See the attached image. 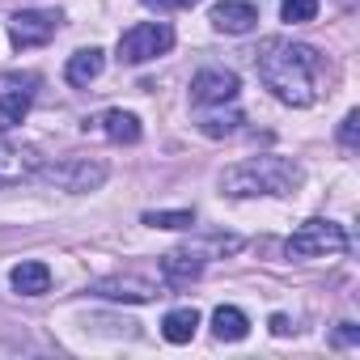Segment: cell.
<instances>
[{"label": "cell", "instance_id": "d6986e66", "mask_svg": "<svg viewBox=\"0 0 360 360\" xmlns=\"http://www.w3.org/2000/svg\"><path fill=\"white\" fill-rule=\"evenodd\" d=\"M144 225L148 229H191L195 212H187V208H161V212H144Z\"/></svg>", "mask_w": 360, "mask_h": 360}, {"label": "cell", "instance_id": "44dd1931", "mask_svg": "<svg viewBox=\"0 0 360 360\" xmlns=\"http://www.w3.org/2000/svg\"><path fill=\"white\" fill-rule=\"evenodd\" d=\"M339 140H343V148H356L360 144V115L356 110H347V119L339 123Z\"/></svg>", "mask_w": 360, "mask_h": 360}, {"label": "cell", "instance_id": "277c9868", "mask_svg": "<svg viewBox=\"0 0 360 360\" xmlns=\"http://www.w3.org/2000/svg\"><path fill=\"white\" fill-rule=\"evenodd\" d=\"M347 229L326 221V217H309L288 242H284V255L288 259H330V255H347Z\"/></svg>", "mask_w": 360, "mask_h": 360}, {"label": "cell", "instance_id": "30bf717a", "mask_svg": "<svg viewBox=\"0 0 360 360\" xmlns=\"http://www.w3.org/2000/svg\"><path fill=\"white\" fill-rule=\"evenodd\" d=\"M94 297H102V301H157L161 292H157V284L153 280H144V276H106V280H98L94 288H89Z\"/></svg>", "mask_w": 360, "mask_h": 360}, {"label": "cell", "instance_id": "8992f818", "mask_svg": "<svg viewBox=\"0 0 360 360\" xmlns=\"http://www.w3.org/2000/svg\"><path fill=\"white\" fill-rule=\"evenodd\" d=\"M56 30H60V13H56V9H22V13H13V22H9V39H13L18 51H30V47L51 43Z\"/></svg>", "mask_w": 360, "mask_h": 360}, {"label": "cell", "instance_id": "52a82bcc", "mask_svg": "<svg viewBox=\"0 0 360 360\" xmlns=\"http://www.w3.org/2000/svg\"><path fill=\"white\" fill-rule=\"evenodd\" d=\"M34 85L39 77H0V131H9L26 119L34 102Z\"/></svg>", "mask_w": 360, "mask_h": 360}, {"label": "cell", "instance_id": "8fae6325", "mask_svg": "<svg viewBox=\"0 0 360 360\" xmlns=\"http://www.w3.org/2000/svg\"><path fill=\"white\" fill-rule=\"evenodd\" d=\"M208 22L217 30H225V34H246V30H255L259 13H255V5H246V0H221V5H212Z\"/></svg>", "mask_w": 360, "mask_h": 360}, {"label": "cell", "instance_id": "5b68a950", "mask_svg": "<svg viewBox=\"0 0 360 360\" xmlns=\"http://www.w3.org/2000/svg\"><path fill=\"white\" fill-rule=\"evenodd\" d=\"M169 47H174V30L165 22H136L131 30L119 34V56L115 60L136 68V64H148V60L165 56Z\"/></svg>", "mask_w": 360, "mask_h": 360}, {"label": "cell", "instance_id": "7402d4cb", "mask_svg": "<svg viewBox=\"0 0 360 360\" xmlns=\"http://www.w3.org/2000/svg\"><path fill=\"white\" fill-rule=\"evenodd\" d=\"M356 339H360V330H356L352 322H339V330H335V343H339V347H347V343H356Z\"/></svg>", "mask_w": 360, "mask_h": 360}, {"label": "cell", "instance_id": "ba28073f", "mask_svg": "<svg viewBox=\"0 0 360 360\" xmlns=\"http://www.w3.org/2000/svg\"><path fill=\"white\" fill-rule=\"evenodd\" d=\"M238 98V72L229 68H204L191 81V102L195 106H225Z\"/></svg>", "mask_w": 360, "mask_h": 360}, {"label": "cell", "instance_id": "cb8c5ba5", "mask_svg": "<svg viewBox=\"0 0 360 360\" xmlns=\"http://www.w3.org/2000/svg\"><path fill=\"white\" fill-rule=\"evenodd\" d=\"M271 335H292V322H288L284 314H276V318H271Z\"/></svg>", "mask_w": 360, "mask_h": 360}, {"label": "cell", "instance_id": "7c38bea8", "mask_svg": "<svg viewBox=\"0 0 360 360\" xmlns=\"http://www.w3.org/2000/svg\"><path fill=\"white\" fill-rule=\"evenodd\" d=\"M102 68H106V56H102L98 47H81L77 56H68V68H64V77H68V85H77V89H89V85L102 77Z\"/></svg>", "mask_w": 360, "mask_h": 360}, {"label": "cell", "instance_id": "9c48e42d", "mask_svg": "<svg viewBox=\"0 0 360 360\" xmlns=\"http://www.w3.org/2000/svg\"><path fill=\"white\" fill-rule=\"evenodd\" d=\"M39 165H43V161H39V153H34V148L0 140V191L26 183V178H34V174H39Z\"/></svg>", "mask_w": 360, "mask_h": 360}, {"label": "cell", "instance_id": "603a6c76", "mask_svg": "<svg viewBox=\"0 0 360 360\" xmlns=\"http://www.w3.org/2000/svg\"><path fill=\"white\" fill-rule=\"evenodd\" d=\"M148 9H191L195 0H144Z\"/></svg>", "mask_w": 360, "mask_h": 360}, {"label": "cell", "instance_id": "4fadbf2b", "mask_svg": "<svg viewBox=\"0 0 360 360\" xmlns=\"http://www.w3.org/2000/svg\"><path fill=\"white\" fill-rule=\"evenodd\" d=\"M106 140H115V144H136L140 140V119L131 115V110H106V115H98V119H89Z\"/></svg>", "mask_w": 360, "mask_h": 360}, {"label": "cell", "instance_id": "ffe728a7", "mask_svg": "<svg viewBox=\"0 0 360 360\" xmlns=\"http://www.w3.org/2000/svg\"><path fill=\"white\" fill-rule=\"evenodd\" d=\"M314 18H318V0H280V22L301 26V22H314Z\"/></svg>", "mask_w": 360, "mask_h": 360}, {"label": "cell", "instance_id": "ac0fdd59", "mask_svg": "<svg viewBox=\"0 0 360 360\" xmlns=\"http://www.w3.org/2000/svg\"><path fill=\"white\" fill-rule=\"evenodd\" d=\"M195 330H200V314H195L191 305L169 309V314H165V322H161V335H165L169 343H191V339H195Z\"/></svg>", "mask_w": 360, "mask_h": 360}, {"label": "cell", "instance_id": "e0dca14e", "mask_svg": "<svg viewBox=\"0 0 360 360\" xmlns=\"http://www.w3.org/2000/svg\"><path fill=\"white\" fill-rule=\"evenodd\" d=\"M212 335H217L221 343H242V339L250 335V318H246L238 305H221V309L212 314Z\"/></svg>", "mask_w": 360, "mask_h": 360}, {"label": "cell", "instance_id": "3957f363", "mask_svg": "<svg viewBox=\"0 0 360 360\" xmlns=\"http://www.w3.org/2000/svg\"><path fill=\"white\" fill-rule=\"evenodd\" d=\"M106 174H110V169H106L102 157H81V153H72V157L51 161V165H39L34 178H43L47 187L68 191V195H89V191H98V187L106 183Z\"/></svg>", "mask_w": 360, "mask_h": 360}, {"label": "cell", "instance_id": "6da1fadb", "mask_svg": "<svg viewBox=\"0 0 360 360\" xmlns=\"http://www.w3.org/2000/svg\"><path fill=\"white\" fill-rule=\"evenodd\" d=\"M255 68L259 81L284 102V106H309L318 98V51L305 43H288V39H267L255 51Z\"/></svg>", "mask_w": 360, "mask_h": 360}, {"label": "cell", "instance_id": "7a4b0ae2", "mask_svg": "<svg viewBox=\"0 0 360 360\" xmlns=\"http://www.w3.org/2000/svg\"><path fill=\"white\" fill-rule=\"evenodd\" d=\"M305 183V169L288 157L263 153V157H246L238 165H229L221 174V195L233 200H250V195H297Z\"/></svg>", "mask_w": 360, "mask_h": 360}, {"label": "cell", "instance_id": "9a60e30c", "mask_svg": "<svg viewBox=\"0 0 360 360\" xmlns=\"http://www.w3.org/2000/svg\"><path fill=\"white\" fill-rule=\"evenodd\" d=\"M204 263H208V259H200L191 246H183V250H169V255L161 259V271H165V280H169L174 288H183V284H191V280L204 271Z\"/></svg>", "mask_w": 360, "mask_h": 360}, {"label": "cell", "instance_id": "5bb4252c", "mask_svg": "<svg viewBox=\"0 0 360 360\" xmlns=\"http://www.w3.org/2000/svg\"><path fill=\"white\" fill-rule=\"evenodd\" d=\"M9 284H13L22 297H43V292H51V267L39 263V259H26V263H18V267L9 271Z\"/></svg>", "mask_w": 360, "mask_h": 360}, {"label": "cell", "instance_id": "2e32d148", "mask_svg": "<svg viewBox=\"0 0 360 360\" xmlns=\"http://www.w3.org/2000/svg\"><path fill=\"white\" fill-rule=\"evenodd\" d=\"M238 123H242V115H238V110H225V106H195V127H200L204 136H212V140L233 136V131H238Z\"/></svg>", "mask_w": 360, "mask_h": 360}]
</instances>
